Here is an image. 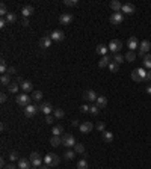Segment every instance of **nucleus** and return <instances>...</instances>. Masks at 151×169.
<instances>
[{"label":"nucleus","instance_id":"22","mask_svg":"<svg viewBox=\"0 0 151 169\" xmlns=\"http://www.w3.org/2000/svg\"><path fill=\"white\" fill-rule=\"evenodd\" d=\"M21 89L24 91V94H27V92H30V91L33 89V85H32V82H29V80H24L21 85Z\"/></svg>","mask_w":151,"mask_h":169},{"label":"nucleus","instance_id":"10","mask_svg":"<svg viewBox=\"0 0 151 169\" xmlns=\"http://www.w3.org/2000/svg\"><path fill=\"white\" fill-rule=\"evenodd\" d=\"M48 36L52 38V41H56V42H60V41L65 40V33L62 32V30H53Z\"/></svg>","mask_w":151,"mask_h":169},{"label":"nucleus","instance_id":"23","mask_svg":"<svg viewBox=\"0 0 151 169\" xmlns=\"http://www.w3.org/2000/svg\"><path fill=\"white\" fill-rule=\"evenodd\" d=\"M95 51H97L98 55H101V56H106L107 51H109V47H106L104 44H98L97 48H95Z\"/></svg>","mask_w":151,"mask_h":169},{"label":"nucleus","instance_id":"56","mask_svg":"<svg viewBox=\"0 0 151 169\" xmlns=\"http://www.w3.org/2000/svg\"><path fill=\"white\" fill-rule=\"evenodd\" d=\"M0 166H2V168H5V166H6V163H5V160H3V159L0 160Z\"/></svg>","mask_w":151,"mask_h":169},{"label":"nucleus","instance_id":"16","mask_svg":"<svg viewBox=\"0 0 151 169\" xmlns=\"http://www.w3.org/2000/svg\"><path fill=\"white\" fill-rule=\"evenodd\" d=\"M71 21H73V15L68 14V12H67V14H62V15L59 17V23L64 24V26H68Z\"/></svg>","mask_w":151,"mask_h":169},{"label":"nucleus","instance_id":"39","mask_svg":"<svg viewBox=\"0 0 151 169\" xmlns=\"http://www.w3.org/2000/svg\"><path fill=\"white\" fill-rule=\"evenodd\" d=\"M64 5H65V6H70V8L77 6V5H79V0H64Z\"/></svg>","mask_w":151,"mask_h":169},{"label":"nucleus","instance_id":"45","mask_svg":"<svg viewBox=\"0 0 151 169\" xmlns=\"http://www.w3.org/2000/svg\"><path fill=\"white\" fill-rule=\"evenodd\" d=\"M9 160H12V162L20 160V159H18V152H17V151H12V152L9 154Z\"/></svg>","mask_w":151,"mask_h":169},{"label":"nucleus","instance_id":"42","mask_svg":"<svg viewBox=\"0 0 151 169\" xmlns=\"http://www.w3.org/2000/svg\"><path fill=\"white\" fill-rule=\"evenodd\" d=\"M89 113H91V115H94V116H95V115H98V113H100V107H98L97 104H92V106H91V109H89Z\"/></svg>","mask_w":151,"mask_h":169},{"label":"nucleus","instance_id":"17","mask_svg":"<svg viewBox=\"0 0 151 169\" xmlns=\"http://www.w3.org/2000/svg\"><path fill=\"white\" fill-rule=\"evenodd\" d=\"M121 12H124V14H127V15L134 14V5H132V3H124Z\"/></svg>","mask_w":151,"mask_h":169},{"label":"nucleus","instance_id":"11","mask_svg":"<svg viewBox=\"0 0 151 169\" xmlns=\"http://www.w3.org/2000/svg\"><path fill=\"white\" fill-rule=\"evenodd\" d=\"M97 98H98V95L94 92L92 89H89V91H85V94H83V100H86V101H89V103H94L97 101Z\"/></svg>","mask_w":151,"mask_h":169},{"label":"nucleus","instance_id":"37","mask_svg":"<svg viewBox=\"0 0 151 169\" xmlns=\"http://www.w3.org/2000/svg\"><path fill=\"white\" fill-rule=\"evenodd\" d=\"M9 14V11H8V8H6V5L5 3H2V5H0V15H2L3 18L6 17Z\"/></svg>","mask_w":151,"mask_h":169},{"label":"nucleus","instance_id":"51","mask_svg":"<svg viewBox=\"0 0 151 169\" xmlns=\"http://www.w3.org/2000/svg\"><path fill=\"white\" fill-rule=\"evenodd\" d=\"M71 124H73V127H79V125H80L79 119H73V122H71Z\"/></svg>","mask_w":151,"mask_h":169},{"label":"nucleus","instance_id":"31","mask_svg":"<svg viewBox=\"0 0 151 169\" xmlns=\"http://www.w3.org/2000/svg\"><path fill=\"white\" fill-rule=\"evenodd\" d=\"M124 58H125V60H127V62H133V60L136 59V53H134V51H130V50H129L127 53H125Z\"/></svg>","mask_w":151,"mask_h":169},{"label":"nucleus","instance_id":"26","mask_svg":"<svg viewBox=\"0 0 151 169\" xmlns=\"http://www.w3.org/2000/svg\"><path fill=\"white\" fill-rule=\"evenodd\" d=\"M50 145H52V147H59V145H62V137L53 136L52 139H50Z\"/></svg>","mask_w":151,"mask_h":169},{"label":"nucleus","instance_id":"28","mask_svg":"<svg viewBox=\"0 0 151 169\" xmlns=\"http://www.w3.org/2000/svg\"><path fill=\"white\" fill-rule=\"evenodd\" d=\"M74 155H76V151H74V150H68V151L64 152V159H65V160H73Z\"/></svg>","mask_w":151,"mask_h":169},{"label":"nucleus","instance_id":"15","mask_svg":"<svg viewBox=\"0 0 151 169\" xmlns=\"http://www.w3.org/2000/svg\"><path fill=\"white\" fill-rule=\"evenodd\" d=\"M112 60H113V59H112L110 56L106 55V56H103L101 59L98 60V67H100V68H106V67H109V65H110Z\"/></svg>","mask_w":151,"mask_h":169},{"label":"nucleus","instance_id":"21","mask_svg":"<svg viewBox=\"0 0 151 169\" xmlns=\"http://www.w3.org/2000/svg\"><path fill=\"white\" fill-rule=\"evenodd\" d=\"M110 8H112V11H113V12H121L122 5H121L119 0H112V2H110Z\"/></svg>","mask_w":151,"mask_h":169},{"label":"nucleus","instance_id":"14","mask_svg":"<svg viewBox=\"0 0 151 169\" xmlns=\"http://www.w3.org/2000/svg\"><path fill=\"white\" fill-rule=\"evenodd\" d=\"M40 112H42V113L47 116V115H50L52 112H55V109H53V106L50 104V103H44V104L40 106Z\"/></svg>","mask_w":151,"mask_h":169},{"label":"nucleus","instance_id":"40","mask_svg":"<svg viewBox=\"0 0 151 169\" xmlns=\"http://www.w3.org/2000/svg\"><path fill=\"white\" fill-rule=\"evenodd\" d=\"M109 70H110V73H118V70H119V65L118 63H115V62H110V65H109Z\"/></svg>","mask_w":151,"mask_h":169},{"label":"nucleus","instance_id":"34","mask_svg":"<svg viewBox=\"0 0 151 169\" xmlns=\"http://www.w3.org/2000/svg\"><path fill=\"white\" fill-rule=\"evenodd\" d=\"M73 150L76 151V154H83V152H85V147H83L82 144H76Z\"/></svg>","mask_w":151,"mask_h":169},{"label":"nucleus","instance_id":"5","mask_svg":"<svg viewBox=\"0 0 151 169\" xmlns=\"http://www.w3.org/2000/svg\"><path fill=\"white\" fill-rule=\"evenodd\" d=\"M150 48H151V42H150L148 40H144V41L139 44V56H141L142 59L145 58V55H148Z\"/></svg>","mask_w":151,"mask_h":169},{"label":"nucleus","instance_id":"30","mask_svg":"<svg viewBox=\"0 0 151 169\" xmlns=\"http://www.w3.org/2000/svg\"><path fill=\"white\" fill-rule=\"evenodd\" d=\"M62 132H64V127H62V125H55V127H53V130H52L53 136H60V134H62Z\"/></svg>","mask_w":151,"mask_h":169},{"label":"nucleus","instance_id":"20","mask_svg":"<svg viewBox=\"0 0 151 169\" xmlns=\"http://www.w3.org/2000/svg\"><path fill=\"white\" fill-rule=\"evenodd\" d=\"M32 163H30V160H27V159H20L18 160V169H30L32 166H30Z\"/></svg>","mask_w":151,"mask_h":169},{"label":"nucleus","instance_id":"55","mask_svg":"<svg viewBox=\"0 0 151 169\" xmlns=\"http://www.w3.org/2000/svg\"><path fill=\"white\" fill-rule=\"evenodd\" d=\"M23 26H29V20L27 18H23Z\"/></svg>","mask_w":151,"mask_h":169},{"label":"nucleus","instance_id":"52","mask_svg":"<svg viewBox=\"0 0 151 169\" xmlns=\"http://www.w3.org/2000/svg\"><path fill=\"white\" fill-rule=\"evenodd\" d=\"M3 169H17V166L15 165H6Z\"/></svg>","mask_w":151,"mask_h":169},{"label":"nucleus","instance_id":"38","mask_svg":"<svg viewBox=\"0 0 151 169\" xmlns=\"http://www.w3.org/2000/svg\"><path fill=\"white\" fill-rule=\"evenodd\" d=\"M88 168H89V166H88V162L85 159H82V160L77 162V169H88Z\"/></svg>","mask_w":151,"mask_h":169},{"label":"nucleus","instance_id":"36","mask_svg":"<svg viewBox=\"0 0 151 169\" xmlns=\"http://www.w3.org/2000/svg\"><path fill=\"white\" fill-rule=\"evenodd\" d=\"M142 60H144V67H147V68L151 70V55H145V58Z\"/></svg>","mask_w":151,"mask_h":169},{"label":"nucleus","instance_id":"48","mask_svg":"<svg viewBox=\"0 0 151 169\" xmlns=\"http://www.w3.org/2000/svg\"><path fill=\"white\" fill-rule=\"evenodd\" d=\"M33 159H41L40 152H36V151H35V152H32V154H30V160H33Z\"/></svg>","mask_w":151,"mask_h":169},{"label":"nucleus","instance_id":"46","mask_svg":"<svg viewBox=\"0 0 151 169\" xmlns=\"http://www.w3.org/2000/svg\"><path fill=\"white\" fill-rule=\"evenodd\" d=\"M89 109H91V106H88V104H82V107H80L82 113H89Z\"/></svg>","mask_w":151,"mask_h":169},{"label":"nucleus","instance_id":"8","mask_svg":"<svg viewBox=\"0 0 151 169\" xmlns=\"http://www.w3.org/2000/svg\"><path fill=\"white\" fill-rule=\"evenodd\" d=\"M110 24H113V26H118V24H121L122 23V20H124V15H122V12H113V14L110 15Z\"/></svg>","mask_w":151,"mask_h":169},{"label":"nucleus","instance_id":"25","mask_svg":"<svg viewBox=\"0 0 151 169\" xmlns=\"http://www.w3.org/2000/svg\"><path fill=\"white\" fill-rule=\"evenodd\" d=\"M18 89H20V85H18L17 82H12V83L8 86L9 94H17V92H18Z\"/></svg>","mask_w":151,"mask_h":169},{"label":"nucleus","instance_id":"58","mask_svg":"<svg viewBox=\"0 0 151 169\" xmlns=\"http://www.w3.org/2000/svg\"><path fill=\"white\" fill-rule=\"evenodd\" d=\"M40 169H50V168H48V166H47V165H44V166H41V168H40Z\"/></svg>","mask_w":151,"mask_h":169},{"label":"nucleus","instance_id":"53","mask_svg":"<svg viewBox=\"0 0 151 169\" xmlns=\"http://www.w3.org/2000/svg\"><path fill=\"white\" fill-rule=\"evenodd\" d=\"M8 73H9V74H15V68H14V67H9V68H8Z\"/></svg>","mask_w":151,"mask_h":169},{"label":"nucleus","instance_id":"41","mask_svg":"<svg viewBox=\"0 0 151 169\" xmlns=\"http://www.w3.org/2000/svg\"><path fill=\"white\" fill-rule=\"evenodd\" d=\"M42 159H33V160H30V163H32V166H35V168H41V165H42Z\"/></svg>","mask_w":151,"mask_h":169},{"label":"nucleus","instance_id":"35","mask_svg":"<svg viewBox=\"0 0 151 169\" xmlns=\"http://www.w3.org/2000/svg\"><path fill=\"white\" fill-rule=\"evenodd\" d=\"M42 92H41V91H35V92H33V95H32V98H33V101H41L42 100Z\"/></svg>","mask_w":151,"mask_h":169},{"label":"nucleus","instance_id":"57","mask_svg":"<svg viewBox=\"0 0 151 169\" xmlns=\"http://www.w3.org/2000/svg\"><path fill=\"white\" fill-rule=\"evenodd\" d=\"M147 94H148V95H151V85L147 88Z\"/></svg>","mask_w":151,"mask_h":169},{"label":"nucleus","instance_id":"47","mask_svg":"<svg viewBox=\"0 0 151 169\" xmlns=\"http://www.w3.org/2000/svg\"><path fill=\"white\" fill-rule=\"evenodd\" d=\"M53 121H55V116H52V115H47L45 116V122L47 124H53Z\"/></svg>","mask_w":151,"mask_h":169},{"label":"nucleus","instance_id":"49","mask_svg":"<svg viewBox=\"0 0 151 169\" xmlns=\"http://www.w3.org/2000/svg\"><path fill=\"white\" fill-rule=\"evenodd\" d=\"M6 100H8V94L2 92V94H0V101H2V103H5Z\"/></svg>","mask_w":151,"mask_h":169},{"label":"nucleus","instance_id":"43","mask_svg":"<svg viewBox=\"0 0 151 169\" xmlns=\"http://www.w3.org/2000/svg\"><path fill=\"white\" fill-rule=\"evenodd\" d=\"M0 73H2V76L8 73V67H6V62H5V60L0 62Z\"/></svg>","mask_w":151,"mask_h":169},{"label":"nucleus","instance_id":"59","mask_svg":"<svg viewBox=\"0 0 151 169\" xmlns=\"http://www.w3.org/2000/svg\"><path fill=\"white\" fill-rule=\"evenodd\" d=\"M30 169H40V168H35V166H32V168H30Z\"/></svg>","mask_w":151,"mask_h":169},{"label":"nucleus","instance_id":"33","mask_svg":"<svg viewBox=\"0 0 151 169\" xmlns=\"http://www.w3.org/2000/svg\"><path fill=\"white\" fill-rule=\"evenodd\" d=\"M124 60H125V58H124L122 55H119V53H116V55H113V62H115V63L121 65V63H122Z\"/></svg>","mask_w":151,"mask_h":169},{"label":"nucleus","instance_id":"7","mask_svg":"<svg viewBox=\"0 0 151 169\" xmlns=\"http://www.w3.org/2000/svg\"><path fill=\"white\" fill-rule=\"evenodd\" d=\"M79 130H80V133L88 134V133H91L92 130H94V124L89 122V121H85V122H82V124L79 125Z\"/></svg>","mask_w":151,"mask_h":169},{"label":"nucleus","instance_id":"9","mask_svg":"<svg viewBox=\"0 0 151 169\" xmlns=\"http://www.w3.org/2000/svg\"><path fill=\"white\" fill-rule=\"evenodd\" d=\"M107 47H109V50L112 51V53L116 55V53H119V50L122 48V42H121V41H116V40H113V41L109 42Z\"/></svg>","mask_w":151,"mask_h":169},{"label":"nucleus","instance_id":"18","mask_svg":"<svg viewBox=\"0 0 151 169\" xmlns=\"http://www.w3.org/2000/svg\"><path fill=\"white\" fill-rule=\"evenodd\" d=\"M52 38H50V36H42L41 38V40H40V47L41 48H48L50 45H52Z\"/></svg>","mask_w":151,"mask_h":169},{"label":"nucleus","instance_id":"12","mask_svg":"<svg viewBox=\"0 0 151 169\" xmlns=\"http://www.w3.org/2000/svg\"><path fill=\"white\" fill-rule=\"evenodd\" d=\"M127 47L130 51H134L137 47H139V41H137V38L136 36H130L129 38V41H127Z\"/></svg>","mask_w":151,"mask_h":169},{"label":"nucleus","instance_id":"4","mask_svg":"<svg viewBox=\"0 0 151 169\" xmlns=\"http://www.w3.org/2000/svg\"><path fill=\"white\" fill-rule=\"evenodd\" d=\"M30 100H32V97H29L27 94H18V95L15 97L17 104H20V106H23V107L29 106V104H30Z\"/></svg>","mask_w":151,"mask_h":169},{"label":"nucleus","instance_id":"6","mask_svg":"<svg viewBox=\"0 0 151 169\" xmlns=\"http://www.w3.org/2000/svg\"><path fill=\"white\" fill-rule=\"evenodd\" d=\"M40 112V106H35V104H29L24 107V115L27 116V118H32L33 115H36Z\"/></svg>","mask_w":151,"mask_h":169},{"label":"nucleus","instance_id":"1","mask_svg":"<svg viewBox=\"0 0 151 169\" xmlns=\"http://www.w3.org/2000/svg\"><path fill=\"white\" fill-rule=\"evenodd\" d=\"M59 162H60V159L58 157L56 154H53V152L45 154V157H44V163H45L48 168H55V166H58Z\"/></svg>","mask_w":151,"mask_h":169},{"label":"nucleus","instance_id":"29","mask_svg":"<svg viewBox=\"0 0 151 169\" xmlns=\"http://www.w3.org/2000/svg\"><path fill=\"white\" fill-rule=\"evenodd\" d=\"M53 116L56 119H62L65 116V112L62 110V109H55V112H53Z\"/></svg>","mask_w":151,"mask_h":169},{"label":"nucleus","instance_id":"3","mask_svg":"<svg viewBox=\"0 0 151 169\" xmlns=\"http://www.w3.org/2000/svg\"><path fill=\"white\" fill-rule=\"evenodd\" d=\"M62 145L67 147V148H74V145H76V139H74V136L70 134V133H65L64 136H62Z\"/></svg>","mask_w":151,"mask_h":169},{"label":"nucleus","instance_id":"2","mask_svg":"<svg viewBox=\"0 0 151 169\" xmlns=\"http://www.w3.org/2000/svg\"><path fill=\"white\" fill-rule=\"evenodd\" d=\"M132 80L133 82H142L147 80V71L144 68H136L132 71Z\"/></svg>","mask_w":151,"mask_h":169},{"label":"nucleus","instance_id":"54","mask_svg":"<svg viewBox=\"0 0 151 169\" xmlns=\"http://www.w3.org/2000/svg\"><path fill=\"white\" fill-rule=\"evenodd\" d=\"M147 82H151V70L147 71Z\"/></svg>","mask_w":151,"mask_h":169},{"label":"nucleus","instance_id":"13","mask_svg":"<svg viewBox=\"0 0 151 169\" xmlns=\"http://www.w3.org/2000/svg\"><path fill=\"white\" fill-rule=\"evenodd\" d=\"M33 12H35L33 6H32V5H26V6H23V9H21V15H23L24 18H27V17L33 15Z\"/></svg>","mask_w":151,"mask_h":169},{"label":"nucleus","instance_id":"27","mask_svg":"<svg viewBox=\"0 0 151 169\" xmlns=\"http://www.w3.org/2000/svg\"><path fill=\"white\" fill-rule=\"evenodd\" d=\"M6 18V21H8V24H14L15 21H17V15L14 14V12H9V14L5 17Z\"/></svg>","mask_w":151,"mask_h":169},{"label":"nucleus","instance_id":"19","mask_svg":"<svg viewBox=\"0 0 151 169\" xmlns=\"http://www.w3.org/2000/svg\"><path fill=\"white\" fill-rule=\"evenodd\" d=\"M95 104H97L100 109H104V107L107 106V98H106L104 95H98V98H97V101H95Z\"/></svg>","mask_w":151,"mask_h":169},{"label":"nucleus","instance_id":"24","mask_svg":"<svg viewBox=\"0 0 151 169\" xmlns=\"http://www.w3.org/2000/svg\"><path fill=\"white\" fill-rule=\"evenodd\" d=\"M101 137H103V140L106 142V144H112L113 142V133H110V132H103Z\"/></svg>","mask_w":151,"mask_h":169},{"label":"nucleus","instance_id":"32","mask_svg":"<svg viewBox=\"0 0 151 169\" xmlns=\"http://www.w3.org/2000/svg\"><path fill=\"white\" fill-rule=\"evenodd\" d=\"M0 83H2L3 86H9L12 82H11V79H9V76H8V74H3V76H2V79H0Z\"/></svg>","mask_w":151,"mask_h":169},{"label":"nucleus","instance_id":"44","mask_svg":"<svg viewBox=\"0 0 151 169\" xmlns=\"http://www.w3.org/2000/svg\"><path fill=\"white\" fill-rule=\"evenodd\" d=\"M95 128L98 130V132H101V133H103V132H106V130H104V128H106V125H104V122H103V121H100V122H97Z\"/></svg>","mask_w":151,"mask_h":169},{"label":"nucleus","instance_id":"50","mask_svg":"<svg viewBox=\"0 0 151 169\" xmlns=\"http://www.w3.org/2000/svg\"><path fill=\"white\" fill-rule=\"evenodd\" d=\"M6 24H8V21H6V18H2V20H0V27H2V29L5 27V26H6Z\"/></svg>","mask_w":151,"mask_h":169}]
</instances>
